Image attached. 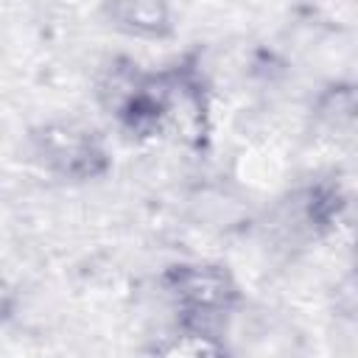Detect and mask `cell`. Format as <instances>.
<instances>
[{"instance_id": "6da1fadb", "label": "cell", "mask_w": 358, "mask_h": 358, "mask_svg": "<svg viewBox=\"0 0 358 358\" xmlns=\"http://www.w3.org/2000/svg\"><path fill=\"white\" fill-rule=\"evenodd\" d=\"M165 294L182 316V327L213 333V324L224 319L238 302V285L221 266L182 263L165 271Z\"/></svg>"}, {"instance_id": "7a4b0ae2", "label": "cell", "mask_w": 358, "mask_h": 358, "mask_svg": "<svg viewBox=\"0 0 358 358\" xmlns=\"http://www.w3.org/2000/svg\"><path fill=\"white\" fill-rule=\"evenodd\" d=\"M36 162L62 179H95L109 168L106 151L92 129L81 123H48L31 134Z\"/></svg>"}, {"instance_id": "3957f363", "label": "cell", "mask_w": 358, "mask_h": 358, "mask_svg": "<svg viewBox=\"0 0 358 358\" xmlns=\"http://www.w3.org/2000/svg\"><path fill=\"white\" fill-rule=\"evenodd\" d=\"M106 17L129 36L162 39L173 31L168 0H106Z\"/></svg>"}]
</instances>
